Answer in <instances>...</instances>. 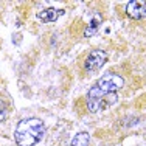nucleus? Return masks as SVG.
Segmentation results:
<instances>
[{
	"label": "nucleus",
	"mask_w": 146,
	"mask_h": 146,
	"mask_svg": "<svg viewBox=\"0 0 146 146\" xmlns=\"http://www.w3.org/2000/svg\"><path fill=\"white\" fill-rule=\"evenodd\" d=\"M107 62V53L104 50H93L89 53V56L86 58L84 62V68L87 72H96L103 67L104 64Z\"/></svg>",
	"instance_id": "nucleus-3"
},
{
	"label": "nucleus",
	"mask_w": 146,
	"mask_h": 146,
	"mask_svg": "<svg viewBox=\"0 0 146 146\" xmlns=\"http://www.w3.org/2000/svg\"><path fill=\"white\" fill-rule=\"evenodd\" d=\"M103 23V17L100 16V14H96L95 17H93L92 20H90V23H89V27L86 28V31H84V36L86 37H89V36H93V34L98 31V28H100V25Z\"/></svg>",
	"instance_id": "nucleus-6"
},
{
	"label": "nucleus",
	"mask_w": 146,
	"mask_h": 146,
	"mask_svg": "<svg viewBox=\"0 0 146 146\" xmlns=\"http://www.w3.org/2000/svg\"><path fill=\"white\" fill-rule=\"evenodd\" d=\"M124 79L117 73H107L95 82L92 89L87 92L86 103L87 109L92 113L106 109L107 106L117 101V90L123 89Z\"/></svg>",
	"instance_id": "nucleus-1"
},
{
	"label": "nucleus",
	"mask_w": 146,
	"mask_h": 146,
	"mask_svg": "<svg viewBox=\"0 0 146 146\" xmlns=\"http://www.w3.org/2000/svg\"><path fill=\"white\" fill-rule=\"evenodd\" d=\"M64 14V9H58V8H45L42 11L37 13V19L44 23L48 22H56V20Z\"/></svg>",
	"instance_id": "nucleus-5"
},
{
	"label": "nucleus",
	"mask_w": 146,
	"mask_h": 146,
	"mask_svg": "<svg viewBox=\"0 0 146 146\" xmlns=\"http://www.w3.org/2000/svg\"><path fill=\"white\" fill-rule=\"evenodd\" d=\"M45 135V124L39 118H25L20 120L16 127L14 137L19 146H34Z\"/></svg>",
	"instance_id": "nucleus-2"
},
{
	"label": "nucleus",
	"mask_w": 146,
	"mask_h": 146,
	"mask_svg": "<svg viewBox=\"0 0 146 146\" xmlns=\"http://www.w3.org/2000/svg\"><path fill=\"white\" fill-rule=\"evenodd\" d=\"M6 117H8V109H6L5 103L0 100V123H2V121H5Z\"/></svg>",
	"instance_id": "nucleus-8"
},
{
	"label": "nucleus",
	"mask_w": 146,
	"mask_h": 146,
	"mask_svg": "<svg viewBox=\"0 0 146 146\" xmlns=\"http://www.w3.org/2000/svg\"><path fill=\"white\" fill-rule=\"evenodd\" d=\"M89 141H90V135L87 132H78L73 137L70 146H89Z\"/></svg>",
	"instance_id": "nucleus-7"
},
{
	"label": "nucleus",
	"mask_w": 146,
	"mask_h": 146,
	"mask_svg": "<svg viewBox=\"0 0 146 146\" xmlns=\"http://www.w3.org/2000/svg\"><path fill=\"white\" fill-rule=\"evenodd\" d=\"M126 14L135 20H141L146 17V2L143 0H131L126 5Z\"/></svg>",
	"instance_id": "nucleus-4"
}]
</instances>
